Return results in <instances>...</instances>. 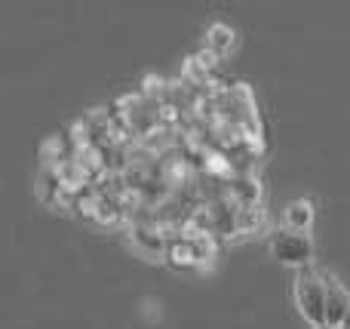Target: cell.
Returning <instances> with one entry per match:
<instances>
[{"instance_id": "1", "label": "cell", "mask_w": 350, "mask_h": 329, "mask_svg": "<svg viewBox=\"0 0 350 329\" xmlns=\"http://www.w3.org/2000/svg\"><path fill=\"white\" fill-rule=\"evenodd\" d=\"M295 305L298 314L308 320V326H326V271L320 268H301L295 274Z\"/></svg>"}, {"instance_id": "2", "label": "cell", "mask_w": 350, "mask_h": 329, "mask_svg": "<svg viewBox=\"0 0 350 329\" xmlns=\"http://www.w3.org/2000/svg\"><path fill=\"white\" fill-rule=\"evenodd\" d=\"M267 250H271V256L277 259L280 265H286V268L301 271V268L314 265V240H310V234L277 228V231H271V237H267Z\"/></svg>"}, {"instance_id": "3", "label": "cell", "mask_w": 350, "mask_h": 329, "mask_svg": "<svg viewBox=\"0 0 350 329\" xmlns=\"http://www.w3.org/2000/svg\"><path fill=\"white\" fill-rule=\"evenodd\" d=\"M347 314H350V293L345 289L341 280L326 274V326L329 329L345 326Z\"/></svg>"}, {"instance_id": "4", "label": "cell", "mask_w": 350, "mask_h": 329, "mask_svg": "<svg viewBox=\"0 0 350 329\" xmlns=\"http://www.w3.org/2000/svg\"><path fill=\"white\" fill-rule=\"evenodd\" d=\"M314 219H317L314 200H308V197H298V200H292L289 207L283 209V225H280V228L310 234V228H314Z\"/></svg>"}, {"instance_id": "5", "label": "cell", "mask_w": 350, "mask_h": 329, "mask_svg": "<svg viewBox=\"0 0 350 329\" xmlns=\"http://www.w3.org/2000/svg\"><path fill=\"white\" fill-rule=\"evenodd\" d=\"M206 43H209V53L212 55H228L230 49L237 47V34H234V28H230V25L215 22L209 28V34H206Z\"/></svg>"}, {"instance_id": "6", "label": "cell", "mask_w": 350, "mask_h": 329, "mask_svg": "<svg viewBox=\"0 0 350 329\" xmlns=\"http://www.w3.org/2000/svg\"><path fill=\"white\" fill-rule=\"evenodd\" d=\"M345 326H347V329H350V314H347V320H345Z\"/></svg>"}, {"instance_id": "7", "label": "cell", "mask_w": 350, "mask_h": 329, "mask_svg": "<svg viewBox=\"0 0 350 329\" xmlns=\"http://www.w3.org/2000/svg\"><path fill=\"white\" fill-rule=\"evenodd\" d=\"M310 329H329V326H310Z\"/></svg>"}, {"instance_id": "8", "label": "cell", "mask_w": 350, "mask_h": 329, "mask_svg": "<svg viewBox=\"0 0 350 329\" xmlns=\"http://www.w3.org/2000/svg\"><path fill=\"white\" fill-rule=\"evenodd\" d=\"M338 329H347V326H338Z\"/></svg>"}]
</instances>
